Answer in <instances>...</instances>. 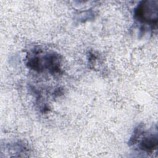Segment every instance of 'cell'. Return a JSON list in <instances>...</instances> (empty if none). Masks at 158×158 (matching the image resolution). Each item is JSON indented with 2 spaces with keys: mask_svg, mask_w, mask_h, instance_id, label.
I'll return each instance as SVG.
<instances>
[{
  "mask_svg": "<svg viewBox=\"0 0 158 158\" xmlns=\"http://www.w3.org/2000/svg\"><path fill=\"white\" fill-rule=\"evenodd\" d=\"M158 2L157 1H141L135 10V18L142 22L157 25Z\"/></svg>",
  "mask_w": 158,
  "mask_h": 158,
  "instance_id": "obj_1",
  "label": "cell"
},
{
  "mask_svg": "<svg viewBox=\"0 0 158 158\" xmlns=\"http://www.w3.org/2000/svg\"><path fill=\"white\" fill-rule=\"evenodd\" d=\"M157 134L151 135L143 138L140 143L139 148L141 149L150 152L152 151L157 148Z\"/></svg>",
  "mask_w": 158,
  "mask_h": 158,
  "instance_id": "obj_2",
  "label": "cell"
}]
</instances>
